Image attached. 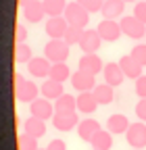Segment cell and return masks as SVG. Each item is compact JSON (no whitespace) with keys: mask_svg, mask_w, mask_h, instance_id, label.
Returning <instances> with one entry per match:
<instances>
[{"mask_svg":"<svg viewBox=\"0 0 146 150\" xmlns=\"http://www.w3.org/2000/svg\"><path fill=\"white\" fill-rule=\"evenodd\" d=\"M13 79H15V98L19 100V102L31 104L35 98H40V96H38V94H40V88L35 86L33 81L23 79V75H19V73H15Z\"/></svg>","mask_w":146,"mask_h":150,"instance_id":"cell-1","label":"cell"},{"mask_svg":"<svg viewBox=\"0 0 146 150\" xmlns=\"http://www.w3.org/2000/svg\"><path fill=\"white\" fill-rule=\"evenodd\" d=\"M67 23L73 25V27H82V29H88V23H90V13L79 4V2H69L67 8H65V15Z\"/></svg>","mask_w":146,"mask_h":150,"instance_id":"cell-2","label":"cell"},{"mask_svg":"<svg viewBox=\"0 0 146 150\" xmlns=\"http://www.w3.org/2000/svg\"><path fill=\"white\" fill-rule=\"evenodd\" d=\"M69 44L65 40H48L44 46V56L50 63H65L69 59Z\"/></svg>","mask_w":146,"mask_h":150,"instance_id":"cell-3","label":"cell"},{"mask_svg":"<svg viewBox=\"0 0 146 150\" xmlns=\"http://www.w3.org/2000/svg\"><path fill=\"white\" fill-rule=\"evenodd\" d=\"M119 23H121L123 35L132 38V40H142V38H146V25L140 19H136L134 15H123L119 19Z\"/></svg>","mask_w":146,"mask_h":150,"instance_id":"cell-4","label":"cell"},{"mask_svg":"<svg viewBox=\"0 0 146 150\" xmlns=\"http://www.w3.org/2000/svg\"><path fill=\"white\" fill-rule=\"evenodd\" d=\"M125 140L134 150H144L146 148V123L136 121L130 125V129L125 131Z\"/></svg>","mask_w":146,"mask_h":150,"instance_id":"cell-5","label":"cell"},{"mask_svg":"<svg viewBox=\"0 0 146 150\" xmlns=\"http://www.w3.org/2000/svg\"><path fill=\"white\" fill-rule=\"evenodd\" d=\"M102 42H117L121 38V23L117 21V19H102V21L96 25Z\"/></svg>","mask_w":146,"mask_h":150,"instance_id":"cell-6","label":"cell"},{"mask_svg":"<svg viewBox=\"0 0 146 150\" xmlns=\"http://www.w3.org/2000/svg\"><path fill=\"white\" fill-rule=\"evenodd\" d=\"M71 86H73V90H77V92H92L98 83H96V75H92V73H88V71H82V69H77V71H73V75H71Z\"/></svg>","mask_w":146,"mask_h":150,"instance_id":"cell-7","label":"cell"},{"mask_svg":"<svg viewBox=\"0 0 146 150\" xmlns=\"http://www.w3.org/2000/svg\"><path fill=\"white\" fill-rule=\"evenodd\" d=\"M67 29H69V23L65 17H48L44 23V31L50 40H63Z\"/></svg>","mask_w":146,"mask_h":150,"instance_id":"cell-8","label":"cell"},{"mask_svg":"<svg viewBox=\"0 0 146 150\" xmlns=\"http://www.w3.org/2000/svg\"><path fill=\"white\" fill-rule=\"evenodd\" d=\"M50 69H52V63L46 59V56H33V59L27 63V71L35 79H48L50 77Z\"/></svg>","mask_w":146,"mask_h":150,"instance_id":"cell-9","label":"cell"},{"mask_svg":"<svg viewBox=\"0 0 146 150\" xmlns=\"http://www.w3.org/2000/svg\"><path fill=\"white\" fill-rule=\"evenodd\" d=\"M29 112H31V117H38L42 121H48V119L54 117V112H57V110H54L52 100H48V98H35L29 104Z\"/></svg>","mask_w":146,"mask_h":150,"instance_id":"cell-10","label":"cell"},{"mask_svg":"<svg viewBox=\"0 0 146 150\" xmlns=\"http://www.w3.org/2000/svg\"><path fill=\"white\" fill-rule=\"evenodd\" d=\"M52 125L59 131H73L79 125V117H77V112H54Z\"/></svg>","mask_w":146,"mask_h":150,"instance_id":"cell-11","label":"cell"},{"mask_svg":"<svg viewBox=\"0 0 146 150\" xmlns=\"http://www.w3.org/2000/svg\"><path fill=\"white\" fill-rule=\"evenodd\" d=\"M100 46H102V38H100L98 29H84L82 42H79L82 52L84 54H92V52H98Z\"/></svg>","mask_w":146,"mask_h":150,"instance_id":"cell-12","label":"cell"},{"mask_svg":"<svg viewBox=\"0 0 146 150\" xmlns=\"http://www.w3.org/2000/svg\"><path fill=\"white\" fill-rule=\"evenodd\" d=\"M77 69L88 71V73H92V75H98V73L104 71V63H102V59H100L96 52H92V54H82V59L77 61Z\"/></svg>","mask_w":146,"mask_h":150,"instance_id":"cell-13","label":"cell"},{"mask_svg":"<svg viewBox=\"0 0 146 150\" xmlns=\"http://www.w3.org/2000/svg\"><path fill=\"white\" fill-rule=\"evenodd\" d=\"M119 67L123 69V73H125L127 79H134V81H136L138 77H142V75H144V73H142L144 67L134 59L132 54H123L121 59H119Z\"/></svg>","mask_w":146,"mask_h":150,"instance_id":"cell-14","label":"cell"},{"mask_svg":"<svg viewBox=\"0 0 146 150\" xmlns=\"http://www.w3.org/2000/svg\"><path fill=\"white\" fill-rule=\"evenodd\" d=\"M44 17H48L44 8V0H33V2L23 6V19L27 23H40Z\"/></svg>","mask_w":146,"mask_h":150,"instance_id":"cell-15","label":"cell"},{"mask_svg":"<svg viewBox=\"0 0 146 150\" xmlns=\"http://www.w3.org/2000/svg\"><path fill=\"white\" fill-rule=\"evenodd\" d=\"M102 75H104V83L113 86V88L121 86L123 79H125V73H123V69L119 67V63H106Z\"/></svg>","mask_w":146,"mask_h":150,"instance_id":"cell-16","label":"cell"},{"mask_svg":"<svg viewBox=\"0 0 146 150\" xmlns=\"http://www.w3.org/2000/svg\"><path fill=\"white\" fill-rule=\"evenodd\" d=\"M102 127H100V123L96 121V119H82L79 121V125H77V136H79V140H84V142H90L98 131H100Z\"/></svg>","mask_w":146,"mask_h":150,"instance_id":"cell-17","label":"cell"},{"mask_svg":"<svg viewBox=\"0 0 146 150\" xmlns=\"http://www.w3.org/2000/svg\"><path fill=\"white\" fill-rule=\"evenodd\" d=\"M98 100L94 96V92H79L77 94V110L84 112V115H92L98 108Z\"/></svg>","mask_w":146,"mask_h":150,"instance_id":"cell-18","label":"cell"},{"mask_svg":"<svg viewBox=\"0 0 146 150\" xmlns=\"http://www.w3.org/2000/svg\"><path fill=\"white\" fill-rule=\"evenodd\" d=\"M130 119H127L125 115H121V112H115V115H111L106 119V129L111 131L113 136H121V134H125L127 129H130Z\"/></svg>","mask_w":146,"mask_h":150,"instance_id":"cell-19","label":"cell"},{"mask_svg":"<svg viewBox=\"0 0 146 150\" xmlns=\"http://www.w3.org/2000/svg\"><path fill=\"white\" fill-rule=\"evenodd\" d=\"M40 94H42V98H48V100H57L61 98L63 94H65V88L61 81H54V79H44L42 86H40Z\"/></svg>","mask_w":146,"mask_h":150,"instance_id":"cell-20","label":"cell"},{"mask_svg":"<svg viewBox=\"0 0 146 150\" xmlns=\"http://www.w3.org/2000/svg\"><path fill=\"white\" fill-rule=\"evenodd\" d=\"M125 13V2L123 0H104L102 2V19H121Z\"/></svg>","mask_w":146,"mask_h":150,"instance_id":"cell-21","label":"cell"},{"mask_svg":"<svg viewBox=\"0 0 146 150\" xmlns=\"http://www.w3.org/2000/svg\"><path fill=\"white\" fill-rule=\"evenodd\" d=\"M23 131L33 138H42V136H46V121H42L38 117H29L23 121Z\"/></svg>","mask_w":146,"mask_h":150,"instance_id":"cell-22","label":"cell"},{"mask_svg":"<svg viewBox=\"0 0 146 150\" xmlns=\"http://www.w3.org/2000/svg\"><path fill=\"white\" fill-rule=\"evenodd\" d=\"M90 146H92V150H111L113 148V134L108 129H100L90 140Z\"/></svg>","mask_w":146,"mask_h":150,"instance_id":"cell-23","label":"cell"},{"mask_svg":"<svg viewBox=\"0 0 146 150\" xmlns=\"http://www.w3.org/2000/svg\"><path fill=\"white\" fill-rule=\"evenodd\" d=\"M54 110L57 112H77V96L63 94L61 98L54 100Z\"/></svg>","mask_w":146,"mask_h":150,"instance_id":"cell-24","label":"cell"},{"mask_svg":"<svg viewBox=\"0 0 146 150\" xmlns=\"http://www.w3.org/2000/svg\"><path fill=\"white\" fill-rule=\"evenodd\" d=\"M92 92H94L98 104H104V106H106V104H111V102L115 100V88L108 86V83H98Z\"/></svg>","mask_w":146,"mask_h":150,"instance_id":"cell-25","label":"cell"},{"mask_svg":"<svg viewBox=\"0 0 146 150\" xmlns=\"http://www.w3.org/2000/svg\"><path fill=\"white\" fill-rule=\"evenodd\" d=\"M71 69H69V65L67 63H52V69H50V79H54V81H61V83H65L67 79H71Z\"/></svg>","mask_w":146,"mask_h":150,"instance_id":"cell-26","label":"cell"},{"mask_svg":"<svg viewBox=\"0 0 146 150\" xmlns=\"http://www.w3.org/2000/svg\"><path fill=\"white\" fill-rule=\"evenodd\" d=\"M67 0H44V8L48 17H63L67 8Z\"/></svg>","mask_w":146,"mask_h":150,"instance_id":"cell-27","label":"cell"},{"mask_svg":"<svg viewBox=\"0 0 146 150\" xmlns=\"http://www.w3.org/2000/svg\"><path fill=\"white\" fill-rule=\"evenodd\" d=\"M33 59V54H31V48L27 46V42L23 44H15V63H19V65H27L29 61Z\"/></svg>","mask_w":146,"mask_h":150,"instance_id":"cell-28","label":"cell"},{"mask_svg":"<svg viewBox=\"0 0 146 150\" xmlns=\"http://www.w3.org/2000/svg\"><path fill=\"white\" fill-rule=\"evenodd\" d=\"M38 138H33L29 134H23L21 136H17V150H38Z\"/></svg>","mask_w":146,"mask_h":150,"instance_id":"cell-29","label":"cell"},{"mask_svg":"<svg viewBox=\"0 0 146 150\" xmlns=\"http://www.w3.org/2000/svg\"><path fill=\"white\" fill-rule=\"evenodd\" d=\"M82 35H84V29H82V27H73V25H69V29H67V33H65L63 40H65L69 46H79Z\"/></svg>","mask_w":146,"mask_h":150,"instance_id":"cell-30","label":"cell"},{"mask_svg":"<svg viewBox=\"0 0 146 150\" xmlns=\"http://www.w3.org/2000/svg\"><path fill=\"white\" fill-rule=\"evenodd\" d=\"M130 54L134 56V59H136L142 67H146V42H144V44H142V42H140V44H136V46L132 48V52H130Z\"/></svg>","mask_w":146,"mask_h":150,"instance_id":"cell-31","label":"cell"},{"mask_svg":"<svg viewBox=\"0 0 146 150\" xmlns=\"http://www.w3.org/2000/svg\"><path fill=\"white\" fill-rule=\"evenodd\" d=\"M75 2H79L90 15L92 13H100L102 11V0H75Z\"/></svg>","mask_w":146,"mask_h":150,"instance_id":"cell-32","label":"cell"},{"mask_svg":"<svg viewBox=\"0 0 146 150\" xmlns=\"http://www.w3.org/2000/svg\"><path fill=\"white\" fill-rule=\"evenodd\" d=\"M134 17L140 19V21L146 25V0H138L134 4Z\"/></svg>","mask_w":146,"mask_h":150,"instance_id":"cell-33","label":"cell"},{"mask_svg":"<svg viewBox=\"0 0 146 150\" xmlns=\"http://www.w3.org/2000/svg\"><path fill=\"white\" fill-rule=\"evenodd\" d=\"M27 42V27L23 23H17L15 25V44H23Z\"/></svg>","mask_w":146,"mask_h":150,"instance_id":"cell-34","label":"cell"},{"mask_svg":"<svg viewBox=\"0 0 146 150\" xmlns=\"http://www.w3.org/2000/svg\"><path fill=\"white\" fill-rule=\"evenodd\" d=\"M134 90H136L138 98H146V75H142V77H138L134 81Z\"/></svg>","mask_w":146,"mask_h":150,"instance_id":"cell-35","label":"cell"},{"mask_svg":"<svg viewBox=\"0 0 146 150\" xmlns=\"http://www.w3.org/2000/svg\"><path fill=\"white\" fill-rule=\"evenodd\" d=\"M134 112H136L138 121H144L146 123V98H140L138 100V104L134 106Z\"/></svg>","mask_w":146,"mask_h":150,"instance_id":"cell-36","label":"cell"},{"mask_svg":"<svg viewBox=\"0 0 146 150\" xmlns=\"http://www.w3.org/2000/svg\"><path fill=\"white\" fill-rule=\"evenodd\" d=\"M46 150H67V144H65V140H61V138H54V140L48 142Z\"/></svg>","mask_w":146,"mask_h":150,"instance_id":"cell-37","label":"cell"},{"mask_svg":"<svg viewBox=\"0 0 146 150\" xmlns=\"http://www.w3.org/2000/svg\"><path fill=\"white\" fill-rule=\"evenodd\" d=\"M29 2H33V0H19V4H21V6H25V4H29Z\"/></svg>","mask_w":146,"mask_h":150,"instance_id":"cell-38","label":"cell"},{"mask_svg":"<svg viewBox=\"0 0 146 150\" xmlns=\"http://www.w3.org/2000/svg\"><path fill=\"white\" fill-rule=\"evenodd\" d=\"M123 2H134V4H136V2H138V0H123Z\"/></svg>","mask_w":146,"mask_h":150,"instance_id":"cell-39","label":"cell"},{"mask_svg":"<svg viewBox=\"0 0 146 150\" xmlns=\"http://www.w3.org/2000/svg\"><path fill=\"white\" fill-rule=\"evenodd\" d=\"M38 150H46V148H38Z\"/></svg>","mask_w":146,"mask_h":150,"instance_id":"cell-40","label":"cell"},{"mask_svg":"<svg viewBox=\"0 0 146 150\" xmlns=\"http://www.w3.org/2000/svg\"><path fill=\"white\" fill-rule=\"evenodd\" d=\"M102 2H104V0H102Z\"/></svg>","mask_w":146,"mask_h":150,"instance_id":"cell-41","label":"cell"}]
</instances>
